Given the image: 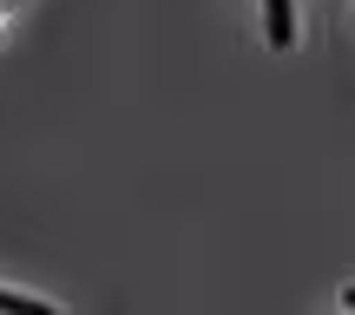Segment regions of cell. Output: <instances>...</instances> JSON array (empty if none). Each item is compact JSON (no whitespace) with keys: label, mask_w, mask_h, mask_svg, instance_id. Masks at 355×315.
<instances>
[{"label":"cell","mask_w":355,"mask_h":315,"mask_svg":"<svg viewBox=\"0 0 355 315\" xmlns=\"http://www.w3.org/2000/svg\"><path fill=\"white\" fill-rule=\"evenodd\" d=\"M343 303H349V309H355V289H349V296H343Z\"/></svg>","instance_id":"3"},{"label":"cell","mask_w":355,"mask_h":315,"mask_svg":"<svg viewBox=\"0 0 355 315\" xmlns=\"http://www.w3.org/2000/svg\"><path fill=\"white\" fill-rule=\"evenodd\" d=\"M0 309H20V315H46V303H33V296H20V289H0Z\"/></svg>","instance_id":"2"},{"label":"cell","mask_w":355,"mask_h":315,"mask_svg":"<svg viewBox=\"0 0 355 315\" xmlns=\"http://www.w3.org/2000/svg\"><path fill=\"white\" fill-rule=\"evenodd\" d=\"M263 26H270V46H290V39H296V13H290V0H263Z\"/></svg>","instance_id":"1"}]
</instances>
